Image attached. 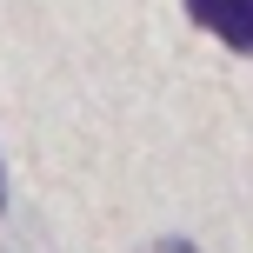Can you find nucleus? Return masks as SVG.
Instances as JSON below:
<instances>
[{
    "label": "nucleus",
    "mask_w": 253,
    "mask_h": 253,
    "mask_svg": "<svg viewBox=\"0 0 253 253\" xmlns=\"http://www.w3.org/2000/svg\"><path fill=\"white\" fill-rule=\"evenodd\" d=\"M187 20L200 34H213L227 53L253 60V0H187Z\"/></svg>",
    "instance_id": "nucleus-1"
},
{
    "label": "nucleus",
    "mask_w": 253,
    "mask_h": 253,
    "mask_svg": "<svg viewBox=\"0 0 253 253\" xmlns=\"http://www.w3.org/2000/svg\"><path fill=\"white\" fill-rule=\"evenodd\" d=\"M140 253H200V247H193L187 233H160V240H147Z\"/></svg>",
    "instance_id": "nucleus-2"
},
{
    "label": "nucleus",
    "mask_w": 253,
    "mask_h": 253,
    "mask_svg": "<svg viewBox=\"0 0 253 253\" xmlns=\"http://www.w3.org/2000/svg\"><path fill=\"white\" fill-rule=\"evenodd\" d=\"M0 213H7V153H0Z\"/></svg>",
    "instance_id": "nucleus-3"
}]
</instances>
